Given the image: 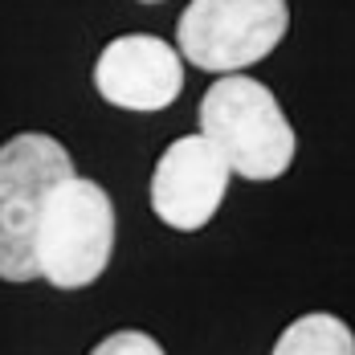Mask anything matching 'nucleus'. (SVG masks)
Listing matches in <instances>:
<instances>
[{"instance_id":"3","label":"nucleus","mask_w":355,"mask_h":355,"mask_svg":"<svg viewBox=\"0 0 355 355\" xmlns=\"http://www.w3.org/2000/svg\"><path fill=\"white\" fill-rule=\"evenodd\" d=\"M73 176L70 151L53 135L25 131L0 147V278L33 282L37 216L58 180Z\"/></svg>"},{"instance_id":"1","label":"nucleus","mask_w":355,"mask_h":355,"mask_svg":"<svg viewBox=\"0 0 355 355\" xmlns=\"http://www.w3.org/2000/svg\"><path fill=\"white\" fill-rule=\"evenodd\" d=\"M110 253H114V205L107 188L78 172L58 180L37 216V278H45L58 290H82L103 278Z\"/></svg>"},{"instance_id":"5","label":"nucleus","mask_w":355,"mask_h":355,"mask_svg":"<svg viewBox=\"0 0 355 355\" xmlns=\"http://www.w3.org/2000/svg\"><path fill=\"white\" fill-rule=\"evenodd\" d=\"M229 176V164L205 135H184L168 143L151 172V213L168 229L196 233L216 216Z\"/></svg>"},{"instance_id":"7","label":"nucleus","mask_w":355,"mask_h":355,"mask_svg":"<svg viewBox=\"0 0 355 355\" xmlns=\"http://www.w3.org/2000/svg\"><path fill=\"white\" fill-rule=\"evenodd\" d=\"M270 355H355V335L335 315H302L278 335Z\"/></svg>"},{"instance_id":"9","label":"nucleus","mask_w":355,"mask_h":355,"mask_svg":"<svg viewBox=\"0 0 355 355\" xmlns=\"http://www.w3.org/2000/svg\"><path fill=\"white\" fill-rule=\"evenodd\" d=\"M143 4H159V0H143Z\"/></svg>"},{"instance_id":"2","label":"nucleus","mask_w":355,"mask_h":355,"mask_svg":"<svg viewBox=\"0 0 355 355\" xmlns=\"http://www.w3.org/2000/svg\"><path fill=\"white\" fill-rule=\"evenodd\" d=\"M200 135L220 151L229 172L245 180H278L298 151V135L270 86L245 73H229L205 90Z\"/></svg>"},{"instance_id":"6","label":"nucleus","mask_w":355,"mask_h":355,"mask_svg":"<svg viewBox=\"0 0 355 355\" xmlns=\"http://www.w3.org/2000/svg\"><path fill=\"white\" fill-rule=\"evenodd\" d=\"M94 86L110 107L123 110H164L184 90L180 53L151 33L114 37L94 62Z\"/></svg>"},{"instance_id":"8","label":"nucleus","mask_w":355,"mask_h":355,"mask_svg":"<svg viewBox=\"0 0 355 355\" xmlns=\"http://www.w3.org/2000/svg\"><path fill=\"white\" fill-rule=\"evenodd\" d=\"M90 355H164V347L147 331H114Z\"/></svg>"},{"instance_id":"4","label":"nucleus","mask_w":355,"mask_h":355,"mask_svg":"<svg viewBox=\"0 0 355 355\" xmlns=\"http://www.w3.org/2000/svg\"><path fill=\"white\" fill-rule=\"evenodd\" d=\"M290 25L286 0H192L180 12V53L209 73H237L278 49Z\"/></svg>"}]
</instances>
